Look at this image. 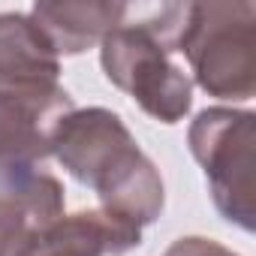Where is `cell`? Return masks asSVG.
<instances>
[{"instance_id":"1","label":"cell","mask_w":256,"mask_h":256,"mask_svg":"<svg viewBox=\"0 0 256 256\" xmlns=\"http://www.w3.org/2000/svg\"><path fill=\"white\" fill-rule=\"evenodd\" d=\"M52 157L100 196V208L151 226L166 205V187L154 160L139 148L118 112L72 108L54 133Z\"/></svg>"},{"instance_id":"2","label":"cell","mask_w":256,"mask_h":256,"mask_svg":"<svg viewBox=\"0 0 256 256\" xmlns=\"http://www.w3.org/2000/svg\"><path fill=\"white\" fill-rule=\"evenodd\" d=\"M184 18L187 4H126L124 22L100 42L106 78L160 124L184 120L193 106V82L172 58L178 54Z\"/></svg>"},{"instance_id":"3","label":"cell","mask_w":256,"mask_h":256,"mask_svg":"<svg viewBox=\"0 0 256 256\" xmlns=\"http://www.w3.org/2000/svg\"><path fill=\"white\" fill-rule=\"evenodd\" d=\"M178 52L193 82L217 100L244 102L256 94V6L247 0L187 4Z\"/></svg>"},{"instance_id":"4","label":"cell","mask_w":256,"mask_h":256,"mask_svg":"<svg viewBox=\"0 0 256 256\" xmlns=\"http://www.w3.org/2000/svg\"><path fill=\"white\" fill-rule=\"evenodd\" d=\"M190 154L202 166L214 208L244 232L256 229V114L202 108L190 124Z\"/></svg>"},{"instance_id":"5","label":"cell","mask_w":256,"mask_h":256,"mask_svg":"<svg viewBox=\"0 0 256 256\" xmlns=\"http://www.w3.org/2000/svg\"><path fill=\"white\" fill-rule=\"evenodd\" d=\"M72 108L60 84L0 90V196L18 193L46 172L54 133Z\"/></svg>"},{"instance_id":"6","label":"cell","mask_w":256,"mask_h":256,"mask_svg":"<svg viewBox=\"0 0 256 256\" xmlns=\"http://www.w3.org/2000/svg\"><path fill=\"white\" fill-rule=\"evenodd\" d=\"M142 244V229L106 208L60 214L36 226L18 256H124Z\"/></svg>"},{"instance_id":"7","label":"cell","mask_w":256,"mask_h":256,"mask_svg":"<svg viewBox=\"0 0 256 256\" xmlns=\"http://www.w3.org/2000/svg\"><path fill=\"white\" fill-rule=\"evenodd\" d=\"M28 16L46 34L58 58L60 54L70 58L100 46L102 36L124 22L126 4H112V0H42V4L30 6Z\"/></svg>"},{"instance_id":"8","label":"cell","mask_w":256,"mask_h":256,"mask_svg":"<svg viewBox=\"0 0 256 256\" xmlns=\"http://www.w3.org/2000/svg\"><path fill=\"white\" fill-rule=\"evenodd\" d=\"M60 58L28 12H0V90L58 84Z\"/></svg>"},{"instance_id":"9","label":"cell","mask_w":256,"mask_h":256,"mask_svg":"<svg viewBox=\"0 0 256 256\" xmlns=\"http://www.w3.org/2000/svg\"><path fill=\"white\" fill-rule=\"evenodd\" d=\"M60 214L64 184L48 172H40L12 196H0V256H18L28 235Z\"/></svg>"},{"instance_id":"10","label":"cell","mask_w":256,"mask_h":256,"mask_svg":"<svg viewBox=\"0 0 256 256\" xmlns=\"http://www.w3.org/2000/svg\"><path fill=\"white\" fill-rule=\"evenodd\" d=\"M163 256H238V253H235V250H229V247H223V244H220V241H214V238L187 235V238L172 241V247H169Z\"/></svg>"}]
</instances>
